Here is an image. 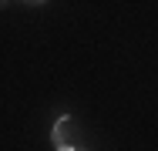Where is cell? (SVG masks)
I'll return each mask as SVG.
<instances>
[{
  "label": "cell",
  "mask_w": 158,
  "mask_h": 151,
  "mask_svg": "<svg viewBox=\"0 0 158 151\" xmlns=\"http://www.w3.org/2000/svg\"><path fill=\"white\" fill-rule=\"evenodd\" d=\"M77 151H84V148H77Z\"/></svg>",
  "instance_id": "cell-4"
},
{
  "label": "cell",
  "mask_w": 158,
  "mask_h": 151,
  "mask_svg": "<svg viewBox=\"0 0 158 151\" xmlns=\"http://www.w3.org/2000/svg\"><path fill=\"white\" fill-rule=\"evenodd\" d=\"M27 3H40V0H27Z\"/></svg>",
  "instance_id": "cell-3"
},
{
  "label": "cell",
  "mask_w": 158,
  "mask_h": 151,
  "mask_svg": "<svg viewBox=\"0 0 158 151\" xmlns=\"http://www.w3.org/2000/svg\"><path fill=\"white\" fill-rule=\"evenodd\" d=\"M74 131H77V124H74L71 114H61V118L54 121V128H51V145H54V151H77Z\"/></svg>",
  "instance_id": "cell-1"
},
{
  "label": "cell",
  "mask_w": 158,
  "mask_h": 151,
  "mask_svg": "<svg viewBox=\"0 0 158 151\" xmlns=\"http://www.w3.org/2000/svg\"><path fill=\"white\" fill-rule=\"evenodd\" d=\"M0 7H7V0H0Z\"/></svg>",
  "instance_id": "cell-2"
}]
</instances>
